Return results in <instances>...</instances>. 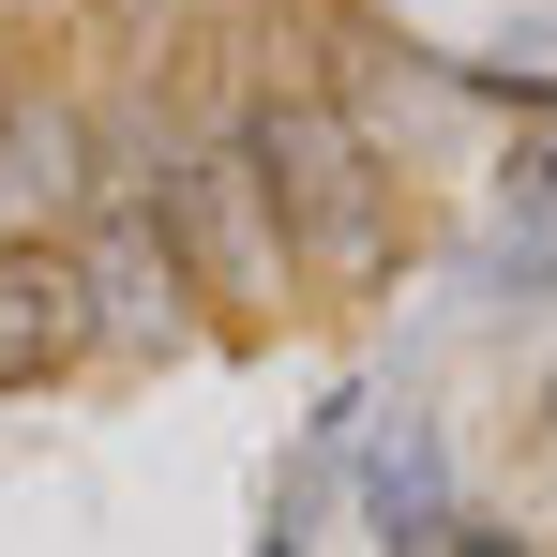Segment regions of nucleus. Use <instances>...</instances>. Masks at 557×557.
I'll use <instances>...</instances> for the list:
<instances>
[{
    "label": "nucleus",
    "instance_id": "obj_7",
    "mask_svg": "<svg viewBox=\"0 0 557 557\" xmlns=\"http://www.w3.org/2000/svg\"><path fill=\"white\" fill-rule=\"evenodd\" d=\"M512 166H528V182H543V196H557V91H543V106H528V151H512Z\"/></svg>",
    "mask_w": 557,
    "mask_h": 557
},
{
    "label": "nucleus",
    "instance_id": "obj_2",
    "mask_svg": "<svg viewBox=\"0 0 557 557\" xmlns=\"http://www.w3.org/2000/svg\"><path fill=\"white\" fill-rule=\"evenodd\" d=\"M76 272H91V347H121V362H166L196 332V257L182 226H166V196H91V242H76Z\"/></svg>",
    "mask_w": 557,
    "mask_h": 557
},
{
    "label": "nucleus",
    "instance_id": "obj_1",
    "mask_svg": "<svg viewBox=\"0 0 557 557\" xmlns=\"http://www.w3.org/2000/svg\"><path fill=\"white\" fill-rule=\"evenodd\" d=\"M242 151H257V182H272L286 257H317V272H376V257H392V166H376V136L317 91V76H286V91L242 106Z\"/></svg>",
    "mask_w": 557,
    "mask_h": 557
},
{
    "label": "nucleus",
    "instance_id": "obj_5",
    "mask_svg": "<svg viewBox=\"0 0 557 557\" xmlns=\"http://www.w3.org/2000/svg\"><path fill=\"white\" fill-rule=\"evenodd\" d=\"M46 211H91V121L61 91H0V242H46Z\"/></svg>",
    "mask_w": 557,
    "mask_h": 557
},
{
    "label": "nucleus",
    "instance_id": "obj_9",
    "mask_svg": "<svg viewBox=\"0 0 557 557\" xmlns=\"http://www.w3.org/2000/svg\"><path fill=\"white\" fill-rule=\"evenodd\" d=\"M543 407H557V376H543Z\"/></svg>",
    "mask_w": 557,
    "mask_h": 557
},
{
    "label": "nucleus",
    "instance_id": "obj_4",
    "mask_svg": "<svg viewBox=\"0 0 557 557\" xmlns=\"http://www.w3.org/2000/svg\"><path fill=\"white\" fill-rule=\"evenodd\" d=\"M76 347H91V272H76V242H0V392H46Z\"/></svg>",
    "mask_w": 557,
    "mask_h": 557
},
{
    "label": "nucleus",
    "instance_id": "obj_8",
    "mask_svg": "<svg viewBox=\"0 0 557 557\" xmlns=\"http://www.w3.org/2000/svg\"><path fill=\"white\" fill-rule=\"evenodd\" d=\"M453 557H512V543H497V528H453Z\"/></svg>",
    "mask_w": 557,
    "mask_h": 557
},
{
    "label": "nucleus",
    "instance_id": "obj_6",
    "mask_svg": "<svg viewBox=\"0 0 557 557\" xmlns=\"http://www.w3.org/2000/svg\"><path fill=\"white\" fill-rule=\"evenodd\" d=\"M362 497H376V528H392V543H453V467H437V437H392Z\"/></svg>",
    "mask_w": 557,
    "mask_h": 557
},
{
    "label": "nucleus",
    "instance_id": "obj_3",
    "mask_svg": "<svg viewBox=\"0 0 557 557\" xmlns=\"http://www.w3.org/2000/svg\"><path fill=\"white\" fill-rule=\"evenodd\" d=\"M166 226H182V257L211 286H272V272H301L286 257V226H272V182H257V151L242 136H211V151H182L166 166Z\"/></svg>",
    "mask_w": 557,
    "mask_h": 557
}]
</instances>
